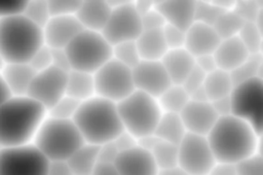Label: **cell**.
<instances>
[{
  "mask_svg": "<svg viewBox=\"0 0 263 175\" xmlns=\"http://www.w3.org/2000/svg\"><path fill=\"white\" fill-rule=\"evenodd\" d=\"M43 44L42 28L23 13L0 19V54L5 63H29Z\"/></svg>",
  "mask_w": 263,
  "mask_h": 175,
  "instance_id": "4",
  "label": "cell"
},
{
  "mask_svg": "<svg viewBox=\"0 0 263 175\" xmlns=\"http://www.w3.org/2000/svg\"><path fill=\"white\" fill-rule=\"evenodd\" d=\"M162 34L168 49L184 47L185 31L165 24L162 28Z\"/></svg>",
  "mask_w": 263,
  "mask_h": 175,
  "instance_id": "42",
  "label": "cell"
},
{
  "mask_svg": "<svg viewBox=\"0 0 263 175\" xmlns=\"http://www.w3.org/2000/svg\"><path fill=\"white\" fill-rule=\"evenodd\" d=\"M23 14L40 28H43L51 18L46 0H27Z\"/></svg>",
  "mask_w": 263,
  "mask_h": 175,
  "instance_id": "35",
  "label": "cell"
},
{
  "mask_svg": "<svg viewBox=\"0 0 263 175\" xmlns=\"http://www.w3.org/2000/svg\"><path fill=\"white\" fill-rule=\"evenodd\" d=\"M66 95L79 102L96 96L92 74L70 70L67 76Z\"/></svg>",
  "mask_w": 263,
  "mask_h": 175,
  "instance_id": "26",
  "label": "cell"
},
{
  "mask_svg": "<svg viewBox=\"0 0 263 175\" xmlns=\"http://www.w3.org/2000/svg\"><path fill=\"white\" fill-rule=\"evenodd\" d=\"M142 28L143 30H154V29H162L165 25V22L162 15L153 7L147 13L141 15Z\"/></svg>",
  "mask_w": 263,
  "mask_h": 175,
  "instance_id": "45",
  "label": "cell"
},
{
  "mask_svg": "<svg viewBox=\"0 0 263 175\" xmlns=\"http://www.w3.org/2000/svg\"><path fill=\"white\" fill-rule=\"evenodd\" d=\"M5 61H4V59H3V57L1 56V54H0V72L2 71V69L4 68V66H5Z\"/></svg>",
  "mask_w": 263,
  "mask_h": 175,
  "instance_id": "57",
  "label": "cell"
},
{
  "mask_svg": "<svg viewBox=\"0 0 263 175\" xmlns=\"http://www.w3.org/2000/svg\"><path fill=\"white\" fill-rule=\"evenodd\" d=\"M178 146V166L188 175H205L216 163L205 136L186 133Z\"/></svg>",
  "mask_w": 263,
  "mask_h": 175,
  "instance_id": "12",
  "label": "cell"
},
{
  "mask_svg": "<svg viewBox=\"0 0 263 175\" xmlns=\"http://www.w3.org/2000/svg\"><path fill=\"white\" fill-rule=\"evenodd\" d=\"M156 175H188L184 170H182L179 166H174L170 168L158 169Z\"/></svg>",
  "mask_w": 263,
  "mask_h": 175,
  "instance_id": "55",
  "label": "cell"
},
{
  "mask_svg": "<svg viewBox=\"0 0 263 175\" xmlns=\"http://www.w3.org/2000/svg\"><path fill=\"white\" fill-rule=\"evenodd\" d=\"M11 93L9 92L1 73H0V106L5 102L7 101L10 97H11Z\"/></svg>",
  "mask_w": 263,
  "mask_h": 175,
  "instance_id": "56",
  "label": "cell"
},
{
  "mask_svg": "<svg viewBox=\"0 0 263 175\" xmlns=\"http://www.w3.org/2000/svg\"><path fill=\"white\" fill-rule=\"evenodd\" d=\"M135 90L158 98L172 81L160 61L141 60L133 69Z\"/></svg>",
  "mask_w": 263,
  "mask_h": 175,
  "instance_id": "14",
  "label": "cell"
},
{
  "mask_svg": "<svg viewBox=\"0 0 263 175\" xmlns=\"http://www.w3.org/2000/svg\"><path fill=\"white\" fill-rule=\"evenodd\" d=\"M113 165L119 175H156L158 172L151 153L138 144L120 151Z\"/></svg>",
  "mask_w": 263,
  "mask_h": 175,
  "instance_id": "15",
  "label": "cell"
},
{
  "mask_svg": "<svg viewBox=\"0 0 263 175\" xmlns=\"http://www.w3.org/2000/svg\"><path fill=\"white\" fill-rule=\"evenodd\" d=\"M195 66L197 68H199L205 74H208V73H210V72H212V71H214L218 68L213 54L202 55V56L196 57L195 58Z\"/></svg>",
  "mask_w": 263,
  "mask_h": 175,
  "instance_id": "48",
  "label": "cell"
},
{
  "mask_svg": "<svg viewBox=\"0 0 263 175\" xmlns=\"http://www.w3.org/2000/svg\"><path fill=\"white\" fill-rule=\"evenodd\" d=\"M243 24V20L231 9L224 11L217 19V21L213 25V28L221 39H225L237 36Z\"/></svg>",
  "mask_w": 263,
  "mask_h": 175,
  "instance_id": "32",
  "label": "cell"
},
{
  "mask_svg": "<svg viewBox=\"0 0 263 175\" xmlns=\"http://www.w3.org/2000/svg\"><path fill=\"white\" fill-rule=\"evenodd\" d=\"M112 58L130 69L141 61L135 41H126L113 45Z\"/></svg>",
  "mask_w": 263,
  "mask_h": 175,
  "instance_id": "34",
  "label": "cell"
},
{
  "mask_svg": "<svg viewBox=\"0 0 263 175\" xmlns=\"http://www.w3.org/2000/svg\"><path fill=\"white\" fill-rule=\"evenodd\" d=\"M96 96L118 103L135 91L132 69L113 58L93 74Z\"/></svg>",
  "mask_w": 263,
  "mask_h": 175,
  "instance_id": "10",
  "label": "cell"
},
{
  "mask_svg": "<svg viewBox=\"0 0 263 175\" xmlns=\"http://www.w3.org/2000/svg\"><path fill=\"white\" fill-rule=\"evenodd\" d=\"M205 137L216 162L235 165L261 152V135L247 121L232 114L219 117Z\"/></svg>",
  "mask_w": 263,
  "mask_h": 175,
  "instance_id": "1",
  "label": "cell"
},
{
  "mask_svg": "<svg viewBox=\"0 0 263 175\" xmlns=\"http://www.w3.org/2000/svg\"><path fill=\"white\" fill-rule=\"evenodd\" d=\"M118 153H119V150L117 149L113 141H109L99 145V153H98L99 162L113 164Z\"/></svg>",
  "mask_w": 263,
  "mask_h": 175,
  "instance_id": "46",
  "label": "cell"
},
{
  "mask_svg": "<svg viewBox=\"0 0 263 175\" xmlns=\"http://www.w3.org/2000/svg\"><path fill=\"white\" fill-rule=\"evenodd\" d=\"M114 144L116 145L117 149L120 151L129 149L134 146H136L138 144V139L136 137H134L130 133H128L127 131L123 130L114 140H113Z\"/></svg>",
  "mask_w": 263,
  "mask_h": 175,
  "instance_id": "47",
  "label": "cell"
},
{
  "mask_svg": "<svg viewBox=\"0 0 263 175\" xmlns=\"http://www.w3.org/2000/svg\"><path fill=\"white\" fill-rule=\"evenodd\" d=\"M0 73L12 96H26L36 74L29 63H6Z\"/></svg>",
  "mask_w": 263,
  "mask_h": 175,
  "instance_id": "23",
  "label": "cell"
},
{
  "mask_svg": "<svg viewBox=\"0 0 263 175\" xmlns=\"http://www.w3.org/2000/svg\"><path fill=\"white\" fill-rule=\"evenodd\" d=\"M210 103L219 117L231 114V104H230L229 96L211 101Z\"/></svg>",
  "mask_w": 263,
  "mask_h": 175,
  "instance_id": "51",
  "label": "cell"
},
{
  "mask_svg": "<svg viewBox=\"0 0 263 175\" xmlns=\"http://www.w3.org/2000/svg\"><path fill=\"white\" fill-rule=\"evenodd\" d=\"M67 76L68 72L54 66L36 72L26 96L38 102L48 111L66 95Z\"/></svg>",
  "mask_w": 263,
  "mask_h": 175,
  "instance_id": "13",
  "label": "cell"
},
{
  "mask_svg": "<svg viewBox=\"0 0 263 175\" xmlns=\"http://www.w3.org/2000/svg\"><path fill=\"white\" fill-rule=\"evenodd\" d=\"M47 110L28 96H11L0 106V148L32 143Z\"/></svg>",
  "mask_w": 263,
  "mask_h": 175,
  "instance_id": "2",
  "label": "cell"
},
{
  "mask_svg": "<svg viewBox=\"0 0 263 175\" xmlns=\"http://www.w3.org/2000/svg\"><path fill=\"white\" fill-rule=\"evenodd\" d=\"M135 42L141 60L160 61L168 49L162 29L143 30Z\"/></svg>",
  "mask_w": 263,
  "mask_h": 175,
  "instance_id": "25",
  "label": "cell"
},
{
  "mask_svg": "<svg viewBox=\"0 0 263 175\" xmlns=\"http://www.w3.org/2000/svg\"><path fill=\"white\" fill-rule=\"evenodd\" d=\"M195 4L192 0L154 1L155 9L162 15L166 25L186 31L195 22Z\"/></svg>",
  "mask_w": 263,
  "mask_h": 175,
  "instance_id": "19",
  "label": "cell"
},
{
  "mask_svg": "<svg viewBox=\"0 0 263 175\" xmlns=\"http://www.w3.org/2000/svg\"><path fill=\"white\" fill-rule=\"evenodd\" d=\"M226 10L222 9L216 2L196 1L195 4V22L204 23L213 26L217 19Z\"/></svg>",
  "mask_w": 263,
  "mask_h": 175,
  "instance_id": "36",
  "label": "cell"
},
{
  "mask_svg": "<svg viewBox=\"0 0 263 175\" xmlns=\"http://www.w3.org/2000/svg\"><path fill=\"white\" fill-rule=\"evenodd\" d=\"M160 62L174 84H182L195 66V58L184 47L167 49Z\"/></svg>",
  "mask_w": 263,
  "mask_h": 175,
  "instance_id": "22",
  "label": "cell"
},
{
  "mask_svg": "<svg viewBox=\"0 0 263 175\" xmlns=\"http://www.w3.org/2000/svg\"><path fill=\"white\" fill-rule=\"evenodd\" d=\"M83 30L75 15L51 16L42 28L44 44L52 49L65 48Z\"/></svg>",
  "mask_w": 263,
  "mask_h": 175,
  "instance_id": "16",
  "label": "cell"
},
{
  "mask_svg": "<svg viewBox=\"0 0 263 175\" xmlns=\"http://www.w3.org/2000/svg\"><path fill=\"white\" fill-rule=\"evenodd\" d=\"M71 70L93 74L112 59V45L101 32L81 30L64 48Z\"/></svg>",
  "mask_w": 263,
  "mask_h": 175,
  "instance_id": "7",
  "label": "cell"
},
{
  "mask_svg": "<svg viewBox=\"0 0 263 175\" xmlns=\"http://www.w3.org/2000/svg\"><path fill=\"white\" fill-rule=\"evenodd\" d=\"M51 51H52V66H54L63 71L69 72L71 70V66H70L68 57L65 52V49L64 48H62V49H52L51 48Z\"/></svg>",
  "mask_w": 263,
  "mask_h": 175,
  "instance_id": "50",
  "label": "cell"
},
{
  "mask_svg": "<svg viewBox=\"0 0 263 175\" xmlns=\"http://www.w3.org/2000/svg\"><path fill=\"white\" fill-rule=\"evenodd\" d=\"M262 54H251L237 68L229 72L233 85L254 77H262Z\"/></svg>",
  "mask_w": 263,
  "mask_h": 175,
  "instance_id": "31",
  "label": "cell"
},
{
  "mask_svg": "<svg viewBox=\"0 0 263 175\" xmlns=\"http://www.w3.org/2000/svg\"><path fill=\"white\" fill-rule=\"evenodd\" d=\"M134 5H135V8L137 9V11L139 12V14L143 15L154 7V1L140 0V1H135Z\"/></svg>",
  "mask_w": 263,
  "mask_h": 175,
  "instance_id": "54",
  "label": "cell"
},
{
  "mask_svg": "<svg viewBox=\"0 0 263 175\" xmlns=\"http://www.w3.org/2000/svg\"><path fill=\"white\" fill-rule=\"evenodd\" d=\"M231 114L247 121L262 136L263 79L254 77L234 84L229 95Z\"/></svg>",
  "mask_w": 263,
  "mask_h": 175,
  "instance_id": "8",
  "label": "cell"
},
{
  "mask_svg": "<svg viewBox=\"0 0 263 175\" xmlns=\"http://www.w3.org/2000/svg\"><path fill=\"white\" fill-rule=\"evenodd\" d=\"M79 104V101L65 95L47 111V115L57 118L72 119Z\"/></svg>",
  "mask_w": 263,
  "mask_h": 175,
  "instance_id": "37",
  "label": "cell"
},
{
  "mask_svg": "<svg viewBox=\"0 0 263 175\" xmlns=\"http://www.w3.org/2000/svg\"><path fill=\"white\" fill-rule=\"evenodd\" d=\"M138 145L151 153L158 169L178 166V146L176 144L160 140L154 135H149L139 139Z\"/></svg>",
  "mask_w": 263,
  "mask_h": 175,
  "instance_id": "24",
  "label": "cell"
},
{
  "mask_svg": "<svg viewBox=\"0 0 263 175\" xmlns=\"http://www.w3.org/2000/svg\"><path fill=\"white\" fill-rule=\"evenodd\" d=\"M123 130L138 140L153 135L162 110L156 98L135 90L116 103Z\"/></svg>",
  "mask_w": 263,
  "mask_h": 175,
  "instance_id": "6",
  "label": "cell"
},
{
  "mask_svg": "<svg viewBox=\"0 0 263 175\" xmlns=\"http://www.w3.org/2000/svg\"><path fill=\"white\" fill-rule=\"evenodd\" d=\"M112 7L102 35L113 46L121 42L136 41L142 33L141 15L134 1H108Z\"/></svg>",
  "mask_w": 263,
  "mask_h": 175,
  "instance_id": "9",
  "label": "cell"
},
{
  "mask_svg": "<svg viewBox=\"0 0 263 175\" xmlns=\"http://www.w3.org/2000/svg\"><path fill=\"white\" fill-rule=\"evenodd\" d=\"M232 10L239 15L243 22L255 23L257 18L262 13V8L254 1L234 2Z\"/></svg>",
  "mask_w": 263,
  "mask_h": 175,
  "instance_id": "40",
  "label": "cell"
},
{
  "mask_svg": "<svg viewBox=\"0 0 263 175\" xmlns=\"http://www.w3.org/2000/svg\"><path fill=\"white\" fill-rule=\"evenodd\" d=\"M46 175H74L66 161H49Z\"/></svg>",
  "mask_w": 263,
  "mask_h": 175,
  "instance_id": "49",
  "label": "cell"
},
{
  "mask_svg": "<svg viewBox=\"0 0 263 175\" xmlns=\"http://www.w3.org/2000/svg\"><path fill=\"white\" fill-rule=\"evenodd\" d=\"M29 65L35 72L42 71L52 66V51L51 48L43 44L31 58Z\"/></svg>",
  "mask_w": 263,
  "mask_h": 175,
  "instance_id": "41",
  "label": "cell"
},
{
  "mask_svg": "<svg viewBox=\"0 0 263 175\" xmlns=\"http://www.w3.org/2000/svg\"><path fill=\"white\" fill-rule=\"evenodd\" d=\"M237 36L250 54H262V31L255 23L245 22Z\"/></svg>",
  "mask_w": 263,
  "mask_h": 175,
  "instance_id": "33",
  "label": "cell"
},
{
  "mask_svg": "<svg viewBox=\"0 0 263 175\" xmlns=\"http://www.w3.org/2000/svg\"><path fill=\"white\" fill-rule=\"evenodd\" d=\"M236 175H263V156L256 152L235 164Z\"/></svg>",
  "mask_w": 263,
  "mask_h": 175,
  "instance_id": "38",
  "label": "cell"
},
{
  "mask_svg": "<svg viewBox=\"0 0 263 175\" xmlns=\"http://www.w3.org/2000/svg\"><path fill=\"white\" fill-rule=\"evenodd\" d=\"M250 55L238 36L221 39L213 52L217 67L227 72L237 68Z\"/></svg>",
  "mask_w": 263,
  "mask_h": 175,
  "instance_id": "20",
  "label": "cell"
},
{
  "mask_svg": "<svg viewBox=\"0 0 263 175\" xmlns=\"http://www.w3.org/2000/svg\"><path fill=\"white\" fill-rule=\"evenodd\" d=\"M205 175H236L235 165L216 162Z\"/></svg>",
  "mask_w": 263,
  "mask_h": 175,
  "instance_id": "52",
  "label": "cell"
},
{
  "mask_svg": "<svg viewBox=\"0 0 263 175\" xmlns=\"http://www.w3.org/2000/svg\"><path fill=\"white\" fill-rule=\"evenodd\" d=\"M48 9L50 16L75 15L81 1L78 0H49Z\"/></svg>",
  "mask_w": 263,
  "mask_h": 175,
  "instance_id": "39",
  "label": "cell"
},
{
  "mask_svg": "<svg viewBox=\"0 0 263 175\" xmlns=\"http://www.w3.org/2000/svg\"><path fill=\"white\" fill-rule=\"evenodd\" d=\"M112 10L108 1L104 0H85L81 1L75 14L83 29L102 32L110 12Z\"/></svg>",
  "mask_w": 263,
  "mask_h": 175,
  "instance_id": "21",
  "label": "cell"
},
{
  "mask_svg": "<svg viewBox=\"0 0 263 175\" xmlns=\"http://www.w3.org/2000/svg\"><path fill=\"white\" fill-rule=\"evenodd\" d=\"M202 86L209 102H211L220 98L228 97L232 91L233 82L229 72L217 68L205 75Z\"/></svg>",
  "mask_w": 263,
  "mask_h": 175,
  "instance_id": "29",
  "label": "cell"
},
{
  "mask_svg": "<svg viewBox=\"0 0 263 175\" xmlns=\"http://www.w3.org/2000/svg\"><path fill=\"white\" fill-rule=\"evenodd\" d=\"M72 120L84 142L93 145L113 141L123 131L116 103L99 96L80 102Z\"/></svg>",
  "mask_w": 263,
  "mask_h": 175,
  "instance_id": "3",
  "label": "cell"
},
{
  "mask_svg": "<svg viewBox=\"0 0 263 175\" xmlns=\"http://www.w3.org/2000/svg\"><path fill=\"white\" fill-rule=\"evenodd\" d=\"M186 133L179 113L162 112L153 135L160 140L178 145Z\"/></svg>",
  "mask_w": 263,
  "mask_h": 175,
  "instance_id": "27",
  "label": "cell"
},
{
  "mask_svg": "<svg viewBox=\"0 0 263 175\" xmlns=\"http://www.w3.org/2000/svg\"><path fill=\"white\" fill-rule=\"evenodd\" d=\"M205 75L206 74L204 72H202L199 68L194 66V68L190 71V73L187 75V77L184 79L181 85L190 95L192 92L203 85Z\"/></svg>",
  "mask_w": 263,
  "mask_h": 175,
  "instance_id": "43",
  "label": "cell"
},
{
  "mask_svg": "<svg viewBox=\"0 0 263 175\" xmlns=\"http://www.w3.org/2000/svg\"><path fill=\"white\" fill-rule=\"evenodd\" d=\"M90 175H119L116 168L111 163L98 162Z\"/></svg>",
  "mask_w": 263,
  "mask_h": 175,
  "instance_id": "53",
  "label": "cell"
},
{
  "mask_svg": "<svg viewBox=\"0 0 263 175\" xmlns=\"http://www.w3.org/2000/svg\"><path fill=\"white\" fill-rule=\"evenodd\" d=\"M190 100L189 94L181 84L172 83L158 98V104L162 112L180 113Z\"/></svg>",
  "mask_w": 263,
  "mask_h": 175,
  "instance_id": "30",
  "label": "cell"
},
{
  "mask_svg": "<svg viewBox=\"0 0 263 175\" xmlns=\"http://www.w3.org/2000/svg\"><path fill=\"white\" fill-rule=\"evenodd\" d=\"M48 164L33 143L0 148V175H46Z\"/></svg>",
  "mask_w": 263,
  "mask_h": 175,
  "instance_id": "11",
  "label": "cell"
},
{
  "mask_svg": "<svg viewBox=\"0 0 263 175\" xmlns=\"http://www.w3.org/2000/svg\"><path fill=\"white\" fill-rule=\"evenodd\" d=\"M221 38L213 28L200 22H194L185 31L184 48L194 58L213 54Z\"/></svg>",
  "mask_w": 263,
  "mask_h": 175,
  "instance_id": "18",
  "label": "cell"
},
{
  "mask_svg": "<svg viewBox=\"0 0 263 175\" xmlns=\"http://www.w3.org/2000/svg\"><path fill=\"white\" fill-rule=\"evenodd\" d=\"M187 133L206 136L219 118L210 102L189 100L179 113Z\"/></svg>",
  "mask_w": 263,
  "mask_h": 175,
  "instance_id": "17",
  "label": "cell"
},
{
  "mask_svg": "<svg viewBox=\"0 0 263 175\" xmlns=\"http://www.w3.org/2000/svg\"><path fill=\"white\" fill-rule=\"evenodd\" d=\"M27 0H2L0 1V19L22 14Z\"/></svg>",
  "mask_w": 263,
  "mask_h": 175,
  "instance_id": "44",
  "label": "cell"
},
{
  "mask_svg": "<svg viewBox=\"0 0 263 175\" xmlns=\"http://www.w3.org/2000/svg\"><path fill=\"white\" fill-rule=\"evenodd\" d=\"M99 145L82 144L66 162L74 175H90L99 162Z\"/></svg>",
  "mask_w": 263,
  "mask_h": 175,
  "instance_id": "28",
  "label": "cell"
},
{
  "mask_svg": "<svg viewBox=\"0 0 263 175\" xmlns=\"http://www.w3.org/2000/svg\"><path fill=\"white\" fill-rule=\"evenodd\" d=\"M32 143L48 161H67L85 142L72 119L46 115Z\"/></svg>",
  "mask_w": 263,
  "mask_h": 175,
  "instance_id": "5",
  "label": "cell"
}]
</instances>
